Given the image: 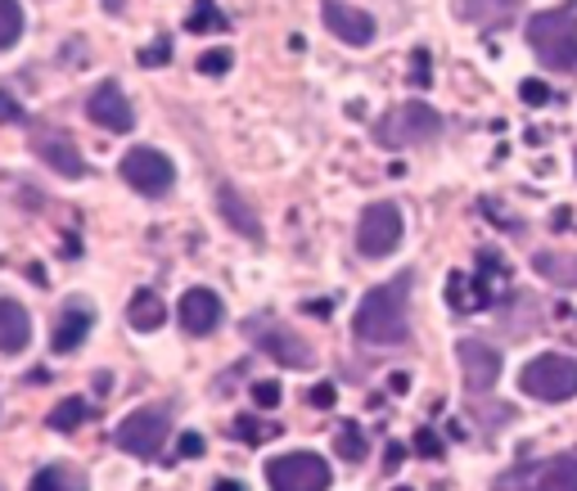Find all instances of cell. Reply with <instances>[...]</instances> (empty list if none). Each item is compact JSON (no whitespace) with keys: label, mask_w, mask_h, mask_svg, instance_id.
I'll return each mask as SVG.
<instances>
[{"label":"cell","mask_w":577,"mask_h":491,"mask_svg":"<svg viewBox=\"0 0 577 491\" xmlns=\"http://www.w3.org/2000/svg\"><path fill=\"white\" fill-rule=\"evenodd\" d=\"M23 36V5L19 0H0V55L14 50Z\"/></svg>","instance_id":"d4e9b609"},{"label":"cell","mask_w":577,"mask_h":491,"mask_svg":"<svg viewBox=\"0 0 577 491\" xmlns=\"http://www.w3.org/2000/svg\"><path fill=\"white\" fill-rule=\"evenodd\" d=\"M415 451H419V456H429V460H438L442 456V442L434 437V429H419L415 433Z\"/></svg>","instance_id":"d6a6232c"},{"label":"cell","mask_w":577,"mask_h":491,"mask_svg":"<svg viewBox=\"0 0 577 491\" xmlns=\"http://www.w3.org/2000/svg\"><path fill=\"white\" fill-rule=\"evenodd\" d=\"M528 491H577V456H555L542 465Z\"/></svg>","instance_id":"ffe728a7"},{"label":"cell","mask_w":577,"mask_h":491,"mask_svg":"<svg viewBox=\"0 0 577 491\" xmlns=\"http://www.w3.org/2000/svg\"><path fill=\"white\" fill-rule=\"evenodd\" d=\"M528 46L551 72L577 68V5L564 10H542L528 19Z\"/></svg>","instance_id":"7a4b0ae2"},{"label":"cell","mask_w":577,"mask_h":491,"mask_svg":"<svg viewBox=\"0 0 577 491\" xmlns=\"http://www.w3.org/2000/svg\"><path fill=\"white\" fill-rule=\"evenodd\" d=\"M519 393L536 397V401H568L577 397V361L564 356V352H542L532 356L523 370H519Z\"/></svg>","instance_id":"277c9868"},{"label":"cell","mask_w":577,"mask_h":491,"mask_svg":"<svg viewBox=\"0 0 577 491\" xmlns=\"http://www.w3.org/2000/svg\"><path fill=\"white\" fill-rule=\"evenodd\" d=\"M249 338L266 352V356H276L280 365H293V370H307V365H316V352L312 343H307L302 334H293L289 325H272V320H249Z\"/></svg>","instance_id":"30bf717a"},{"label":"cell","mask_w":577,"mask_h":491,"mask_svg":"<svg viewBox=\"0 0 577 491\" xmlns=\"http://www.w3.org/2000/svg\"><path fill=\"white\" fill-rule=\"evenodd\" d=\"M217 212L226 217V225H230L235 235H244V239H253V244H262V239H266L257 212L244 203V195H240L230 180H221V185H217Z\"/></svg>","instance_id":"2e32d148"},{"label":"cell","mask_w":577,"mask_h":491,"mask_svg":"<svg viewBox=\"0 0 577 491\" xmlns=\"http://www.w3.org/2000/svg\"><path fill=\"white\" fill-rule=\"evenodd\" d=\"M334 451H338L343 460L361 465V460H366V451H370V442H366V433H361L357 424H343V429L334 433Z\"/></svg>","instance_id":"484cf974"},{"label":"cell","mask_w":577,"mask_h":491,"mask_svg":"<svg viewBox=\"0 0 577 491\" xmlns=\"http://www.w3.org/2000/svg\"><path fill=\"white\" fill-rule=\"evenodd\" d=\"M123 180L131 185L136 195H145V199H163L172 190V180H176V167H172L168 154L140 144V149H131V154L123 159Z\"/></svg>","instance_id":"ba28073f"},{"label":"cell","mask_w":577,"mask_h":491,"mask_svg":"<svg viewBox=\"0 0 577 491\" xmlns=\"http://www.w3.org/2000/svg\"><path fill=\"white\" fill-rule=\"evenodd\" d=\"M478 276H465V271H455V276H447V302L455 312H483V307H492L496 302V289H492V280H501L506 276V267L496 261V253H478Z\"/></svg>","instance_id":"52a82bcc"},{"label":"cell","mask_w":577,"mask_h":491,"mask_svg":"<svg viewBox=\"0 0 577 491\" xmlns=\"http://www.w3.org/2000/svg\"><path fill=\"white\" fill-rule=\"evenodd\" d=\"M519 10V0H460L455 14L465 19V23H478V27H501L510 23Z\"/></svg>","instance_id":"d6986e66"},{"label":"cell","mask_w":577,"mask_h":491,"mask_svg":"<svg viewBox=\"0 0 577 491\" xmlns=\"http://www.w3.org/2000/svg\"><path fill=\"white\" fill-rule=\"evenodd\" d=\"M86 113H91V122H95V127H104V131H113V136H123V131L136 127V108H131V100L123 95V86L113 82V78L100 82V86L91 91Z\"/></svg>","instance_id":"7c38bea8"},{"label":"cell","mask_w":577,"mask_h":491,"mask_svg":"<svg viewBox=\"0 0 577 491\" xmlns=\"http://www.w3.org/2000/svg\"><path fill=\"white\" fill-rule=\"evenodd\" d=\"M307 401H312L316 410H330L334 406V384H316L312 393H307Z\"/></svg>","instance_id":"e575fe53"},{"label":"cell","mask_w":577,"mask_h":491,"mask_svg":"<svg viewBox=\"0 0 577 491\" xmlns=\"http://www.w3.org/2000/svg\"><path fill=\"white\" fill-rule=\"evenodd\" d=\"M455 356H460V374H465L470 393H492L496 388V379H501V352L496 348H487L483 338H460Z\"/></svg>","instance_id":"8fae6325"},{"label":"cell","mask_w":577,"mask_h":491,"mask_svg":"<svg viewBox=\"0 0 577 491\" xmlns=\"http://www.w3.org/2000/svg\"><path fill=\"white\" fill-rule=\"evenodd\" d=\"M168 433H172V414H168V406H145V410H131L127 420L113 429V442H118L127 456H140V460H153L163 451V442H168Z\"/></svg>","instance_id":"5b68a950"},{"label":"cell","mask_w":577,"mask_h":491,"mask_svg":"<svg viewBox=\"0 0 577 491\" xmlns=\"http://www.w3.org/2000/svg\"><path fill=\"white\" fill-rule=\"evenodd\" d=\"M181 456H185V460H199V456H204V437H199V433H185V437H181Z\"/></svg>","instance_id":"d590c367"},{"label":"cell","mask_w":577,"mask_h":491,"mask_svg":"<svg viewBox=\"0 0 577 491\" xmlns=\"http://www.w3.org/2000/svg\"><path fill=\"white\" fill-rule=\"evenodd\" d=\"M519 95H523V104H532V108L551 104V86H546V82H536V78H532V82H523V91H519Z\"/></svg>","instance_id":"1f68e13d"},{"label":"cell","mask_w":577,"mask_h":491,"mask_svg":"<svg viewBox=\"0 0 577 491\" xmlns=\"http://www.w3.org/2000/svg\"><path fill=\"white\" fill-rule=\"evenodd\" d=\"M185 27H189V32H221V27H226V14L217 10V0H199L195 14L185 19Z\"/></svg>","instance_id":"4316f807"},{"label":"cell","mask_w":577,"mask_h":491,"mask_svg":"<svg viewBox=\"0 0 577 491\" xmlns=\"http://www.w3.org/2000/svg\"><path fill=\"white\" fill-rule=\"evenodd\" d=\"M276 433H280L276 424H262V420H253V414L235 420V437H240V442H253V446H257V442H272Z\"/></svg>","instance_id":"83f0119b"},{"label":"cell","mask_w":577,"mask_h":491,"mask_svg":"<svg viewBox=\"0 0 577 491\" xmlns=\"http://www.w3.org/2000/svg\"><path fill=\"white\" fill-rule=\"evenodd\" d=\"M176 316H181V329H185V334L204 338V334H212V329L226 320V307H221V297H217L212 289H189V293H181Z\"/></svg>","instance_id":"5bb4252c"},{"label":"cell","mask_w":577,"mask_h":491,"mask_svg":"<svg viewBox=\"0 0 577 491\" xmlns=\"http://www.w3.org/2000/svg\"><path fill=\"white\" fill-rule=\"evenodd\" d=\"M168 55H172V42H168V36H159V42H153L149 50H140V63H145V68H153V63H168Z\"/></svg>","instance_id":"836d02e7"},{"label":"cell","mask_w":577,"mask_h":491,"mask_svg":"<svg viewBox=\"0 0 577 491\" xmlns=\"http://www.w3.org/2000/svg\"><path fill=\"white\" fill-rule=\"evenodd\" d=\"M249 397H253V406H257V410H276V406H280V384L262 379V384H253V393H249Z\"/></svg>","instance_id":"f546056e"},{"label":"cell","mask_w":577,"mask_h":491,"mask_svg":"<svg viewBox=\"0 0 577 491\" xmlns=\"http://www.w3.org/2000/svg\"><path fill=\"white\" fill-rule=\"evenodd\" d=\"M86 420H91V406H86L82 397H68V401H59V406L50 410L46 424H50L55 433H72V429H82Z\"/></svg>","instance_id":"cb8c5ba5"},{"label":"cell","mask_w":577,"mask_h":491,"mask_svg":"<svg viewBox=\"0 0 577 491\" xmlns=\"http://www.w3.org/2000/svg\"><path fill=\"white\" fill-rule=\"evenodd\" d=\"M411 284H415V276L402 271L397 280L379 284V289H370L361 297L357 320H353L361 343H374V348L406 343V338H411Z\"/></svg>","instance_id":"6da1fadb"},{"label":"cell","mask_w":577,"mask_h":491,"mask_svg":"<svg viewBox=\"0 0 577 491\" xmlns=\"http://www.w3.org/2000/svg\"><path fill=\"white\" fill-rule=\"evenodd\" d=\"M321 19H325V27L338 36L343 46H370L374 42V19L366 10H357V5H348V0H325Z\"/></svg>","instance_id":"4fadbf2b"},{"label":"cell","mask_w":577,"mask_h":491,"mask_svg":"<svg viewBox=\"0 0 577 491\" xmlns=\"http://www.w3.org/2000/svg\"><path fill=\"white\" fill-rule=\"evenodd\" d=\"M0 122H23V108L10 95H0Z\"/></svg>","instance_id":"8d00e7d4"},{"label":"cell","mask_w":577,"mask_h":491,"mask_svg":"<svg viewBox=\"0 0 577 491\" xmlns=\"http://www.w3.org/2000/svg\"><path fill=\"white\" fill-rule=\"evenodd\" d=\"M266 482L272 491H330L334 474L312 451H289V456H276L266 465Z\"/></svg>","instance_id":"8992f818"},{"label":"cell","mask_w":577,"mask_h":491,"mask_svg":"<svg viewBox=\"0 0 577 491\" xmlns=\"http://www.w3.org/2000/svg\"><path fill=\"white\" fill-rule=\"evenodd\" d=\"M397 491H411V487H397Z\"/></svg>","instance_id":"f35d334b"},{"label":"cell","mask_w":577,"mask_h":491,"mask_svg":"<svg viewBox=\"0 0 577 491\" xmlns=\"http://www.w3.org/2000/svg\"><path fill=\"white\" fill-rule=\"evenodd\" d=\"M230 63H235V55L221 50V46L199 55V72H208V78H221V72H230Z\"/></svg>","instance_id":"f1b7e54d"},{"label":"cell","mask_w":577,"mask_h":491,"mask_svg":"<svg viewBox=\"0 0 577 491\" xmlns=\"http://www.w3.org/2000/svg\"><path fill=\"white\" fill-rule=\"evenodd\" d=\"M532 267H536V276H546L555 289H577V257H568V253H536Z\"/></svg>","instance_id":"44dd1931"},{"label":"cell","mask_w":577,"mask_h":491,"mask_svg":"<svg viewBox=\"0 0 577 491\" xmlns=\"http://www.w3.org/2000/svg\"><path fill=\"white\" fill-rule=\"evenodd\" d=\"M438 136H442V118H438V108L419 104V100L397 104V108L389 113V118H379V122H374V140H379L383 149L429 144V140H438Z\"/></svg>","instance_id":"3957f363"},{"label":"cell","mask_w":577,"mask_h":491,"mask_svg":"<svg viewBox=\"0 0 577 491\" xmlns=\"http://www.w3.org/2000/svg\"><path fill=\"white\" fill-rule=\"evenodd\" d=\"M411 82H415V86H429V82H434V72H429V50H415V55H411Z\"/></svg>","instance_id":"4dcf8cb0"},{"label":"cell","mask_w":577,"mask_h":491,"mask_svg":"<svg viewBox=\"0 0 577 491\" xmlns=\"http://www.w3.org/2000/svg\"><path fill=\"white\" fill-rule=\"evenodd\" d=\"M91 325H95V312L86 307V302H72V307H64V312H59V320H55L50 348H55L59 356L77 352V348L86 343V334H91Z\"/></svg>","instance_id":"e0dca14e"},{"label":"cell","mask_w":577,"mask_h":491,"mask_svg":"<svg viewBox=\"0 0 577 491\" xmlns=\"http://www.w3.org/2000/svg\"><path fill=\"white\" fill-rule=\"evenodd\" d=\"M402 208L397 203H370L357 225V253L361 257H389L402 244Z\"/></svg>","instance_id":"9c48e42d"},{"label":"cell","mask_w":577,"mask_h":491,"mask_svg":"<svg viewBox=\"0 0 577 491\" xmlns=\"http://www.w3.org/2000/svg\"><path fill=\"white\" fill-rule=\"evenodd\" d=\"M217 491H244L240 482H217Z\"/></svg>","instance_id":"74e56055"},{"label":"cell","mask_w":577,"mask_h":491,"mask_svg":"<svg viewBox=\"0 0 577 491\" xmlns=\"http://www.w3.org/2000/svg\"><path fill=\"white\" fill-rule=\"evenodd\" d=\"M27 491H86V474L72 469V465H46L32 478Z\"/></svg>","instance_id":"603a6c76"},{"label":"cell","mask_w":577,"mask_h":491,"mask_svg":"<svg viewBox=\"0 0 577 491\" xmlns=\"http://www.w3.org/2000/svg\"><path fill=\"white\" fill-rule=\"evenodd\" d=\"M163 297L153 293V289H140L136 297H131V307H127V320H131V329H140V334H149V329H159L163 325Z\"/></svg>","instance_id":"7402d4cb"},{"label":"cell","mask_w":577,"mask_h":491,"mask_svg":"<svg viewBox=\"0 0 577 491\" xmlns=\"http://www.w3.org/2000/svg\"><path fill=\"white\" fill-rule=\"evenodd\" d=\"M27 343H32V316H27V307H23V302H14V297H0V352L19 356Z\"/></svg>","instance_id":"ac0fdd59"},{"label":"cell","mask_w":577,"mask_h":491,"mask_svg":"<svg viewBox=\"0 0 577 491\" xmlns=\"http://www.w3.org/2000/svg\"><path fill=\"white\" fill-rule=\"evenodd\" d=\"M32 149L42 154L59 176H86V159H82V149H77L68 136H59V131H36L32 136Z\"/></svg>","instance_id":"9a60e30c"}]
</instances>
